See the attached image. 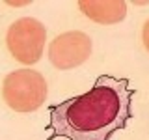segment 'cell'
Listing matches in <instances>:
<instances>
[{"label":"cell","mask_w":149,"mask_h":140,"mask_svg":"<svg viewBox=\"0 0 149 140\" xmlns=\"http://www.w3.org/2000/svg\"><path fill=\"white\" fill-rule=\"evenodd\" d=\"M142 41H143V47L149 52V19L143 22V28H142Z\"/></svg>","instance_id":"obj_6"},{"label":"cell","mask_w":149,"mask_h":140,"mask_svg":"<svg viewBox=\"0 0 149 140\" xmlns=\"http://www.w3.org/2000/svg\"><path fill=\"white\" fill-rule=\"evenodd\" d=\"M129 78L101 75L90 92L50 106L47 140H110L132 118Z\"/></svg>","instance_id":"obj_1"},{"label":"cell","mask_w":149,"mask_h":140,"mask_svg":"<svg viewBox=\"0 0 149 140\" xmlns=\"http://www.w3.org/2000/svg\"><path fill=\"white\" fill-rule=\"evenodd\" d=\"M91 39L80 30H71L60 34L49 45V60L56 69H74L82 65L91 56Z\"/></svg>","instance_id":"obj_4"},{"label":"cell","mask_w":149,"mask_h":140,"mask_svg":"<svg viewBox=\"0 0 149 140\" xmlns=\"http://www.w3.org/2000/svg\"><path fill=\"white\" fill-rule=\"evenodd\" d=\"M47 80L39 71L17 69L4 78L2 97L15 112H34L47 99Z\"/></svg>","instance_id":"obj_2"},{"label":"cell","mask_w":149,"mask_h":140,"mask_svg":"<svg viewBox=\"0 0 149 140\" xmlns=\"http://www.w3.org/2000/svg\"><path fill=\"white\" fill-rule=\"evenodd\" d=\"M78 8L99 24H118L127 15V2L123 0H80Z\"/></svg>","instance_id":"obj_5"},{"label":"cell","mask_w":149,"mask_h":140,"mask_svg":"<svg viewBox=\"0 0 149 140\" xmlns=\"http://www.w3.org/2000/svg\"><path fill=\"white\" fill-rule=\"evenodd\" d=\"M47 41V30L37 19L22 17L8 28L6 45L17 62L32 65L43 56Z\"/></svg>","instance_id":"obj_3"}]
</instances>
